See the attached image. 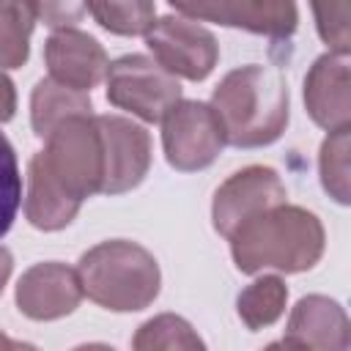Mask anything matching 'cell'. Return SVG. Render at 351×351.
<instances>
[{"label":"cell","mask_w":351,"mask_h":351,"mask_svg":"<svg viewBox=\"0 0 351 351\" xmlns=\"http://www.w3.org/2000/svg\"><path fill=\"white\" fill-rule=\"evenodd\" d=\"M104 145L96 115H74L52 129L47 148L30 159L25 217L38 230L66 228L85 197L101 192Z\"/></svg>","instance_id":"1"},{"label":"cell","mask_w":351,"mask_h":351,"mask_svg":"<svg viewBox=\"0 0 351 351\" xmlns=\"http://www.w3.org/2000/svg\"><path fill=\"white\" fill-rule=\"evenodd\" d=\"M208 107L219 118L225 143L261 148L274 143L288 126V85L277 69L250 63L222 77Z\"/></svg>","instance_id":"2"},{"label":"cell","mask_w":351,"mask_h":351,"mask_svg":"<svg viewBox=\"0 0 351 351\" xmlns=\"http://www.w3.org/2000/svg\"><path fill=\"white\" fill-rule=\"evenodd\" d=\"M230 255L239 271L258 274L277 269L285 274L313 269L324 255V225L302 206H274L230 233Z\"/></svg>","instance_id":"3"},{"label":"cell","mask_w":351,"mask_h":351,"mask_svg":"<svg viewBox=\"0 0 351 351\" xmlns=\"http://www.w3.org/2000/svg\"><path fill=\"white\" fill-rule=\"evenodd\" d=\"M77 277L82 296L112 313H134L148 307L159 296L162 282L156 258L145 247L126 239L90 247L77 263Z\"/></svg>","instance_id":"4"},{"label":"cell","mask_w":351,"mask_h":351,"mask_svg":"<svg viewBox=\"0 0 351 351\" xmlns=\"http://www.w3.org/2000/svg\"><path fill=\"white\" fill-rule=\"evenodd\" d=\"M107 99L118 110L156 123L181 101V85L148 55H123L107 66Z\"/></svg>","instance_id":"5"},{"label":"cell","mask_w":351,"mask_h":351,"mask_svg":"<svg viewBox=\"0 0 351 351\" xmlns=\"http://www.w3.org/2000/svg\"><path fill=\"white\" fill-rule=\"evenodd\" d=\"M145 44L154 52V60L176 80L184 77L200 82L211 74V69L219 60L214 33L181 14L154 19L151 30L145 33Z\"/></svg>","instance_id":"6"},{"label":"cell","mask_w":351,"mask_h":351,"mask_svg":"<svg viewBox=\"0 0 351 351\" xmlns=\"http://www.w3.org/2000/svg\"><path fill=\"white\" fill-rule=\"evenodd\" d=\"M162 145L170 167L192 173L208 167L219 156L225 132L208 104L181 99L162 118Z\"/></svg>","instance_id":"7"},{"label":"cell","mask_w":351,"mask_h":351,"mask_svg":"<svg viewBox=\"0 0 351 351\" xmlns=\"http://www.w3.org/2000/svg\"><path fill=\"white\" fill-rule=\"evenodd\" d=\"M288 197L285 184L271 167L263 165H250L239 173H233L217 192L211 203V219L219 236L230 239L236 228L250 222L252 217L282 206Z\"/></svg>","instance_id":"8"},{"label":"cell","mask_w":351,"mask_h":351,"mask_svg":"<svg viewBox=\"0 0 351 351\" xmlns=\"http://www.w3.org/2000/svg\"><path fill=\"white\" fill-rule=\"evenodd\" d=\"M104 145L101 195H121L134 189L151 165V137L143 126L121 115H96Z\"/></svg>","instance_id":"9"},{"label":"cell","mask_w":351,"mask_h":351,"mask_svg":"<svg viewBox=\"0 0 351 351\" xmlns=\"http://www.w3.org/2000/svg\"><path fill=\"white\" fill-rule=\"evenodd\" d=\"M44 63L49 69L52 82L77 93H88L90 88H96L107 77V66H110L104 47L93 36L74 27L55 30L47 38Z\"/></svg>","instance_id":"10"},{"label":"cell","mask_w":351,"mask_h":351,"mask_svg":"<svg viewBox=\"0 0 351 351\" xmlns=\"http://www.w3.org/2000/svg\"><path fill=\"white\" fill-rule=\"evenodd\" d=\"M82 299V285L77 269L47 261L30 266L16 285V307L33 321H55L77 310Z\"/></svg>","instance_id":"11"},{"label":"cell","mask_w":351,"mask_h":351,"mask_svg":"<svg viewBox=\"0 0 351 351\" xmlns=\"http://www.w3.org/2000/svg\"><path fill=\"white\" fill-rule=\"evenodd\" d=\"M282 340L296 351H348V315L329 296H302L291 310Z\"/></svg>","instance_id":"12"},{"label":"cell","mask_w":351,"mask_h":351,"mask_svg":"<svg viewBox=\"0 0 351 351\" xmlns=\"http://www.w3.org/2000/svg\"><path fill=\"white\" fill-rule=\"evenodd\" d=\"M304 104L310 118L326 132L351 126V77L348 60L340 55H321L304 80Z\"/></svg>","instance_id":"13"},{"label":"cell","mask_w":351,"mask_h":351,"mask_svg":"<svg viewBox=\"0 0 351 351\" xmlns=\"http://www.w3.org/2000/svg\"><path fill=\"white\" fill-rule=\"evenodd\" d=\"M173 11L189 19H208L230 27H244L266 36H291L296 30L293 3H173Z\"/></svg>","instance_id":"14"},{"label":"cell","mask_w":351,"mask_h":351,"mask_svg":"<svg viewBox=\"0 0 351 351\" xmlns=\"http://www.w3.org/2000/svg\"><path fill=\"white\" fill-rule=\"evenodd\" d=\"M90 96L88 93H77L69 90L58 82H52L49 77L41 80L33 88L30 96V121H33V132L38 137H49L55 126H60L66 118L74 115H90Z\"/></svg>","instance_id":"15"},{"label":"cell","mask_w":351,"mask_h":351,"mask_svg":"<svg viewBox=\"0 0 351 351\" xmlns=\"http://www.w3.org/2000/svg\"><path fill=\"white\" fill-rule=\"evenodd\" d=\"M134 351H208L203 337L192 329L189 321L173 313L148 318L132 340Z\"/></svg>","instance_id":"16"},{"label":"cell","mask_w":351,"mask_h":351,"mask_svg":"<svg viewBox=\"0 0 351 351\" xmlns=\"http://www.w3.org/2000/svg\"><path fill=\"white\" fill-rule=\"evenodd\" d=\"M288 302V288L277 274H263L261 280L250 282L241 293H239V318L247 324V329H263L271 326Z\"/></svg>","instance_id":"17"},{"label":"cell","mask_w":351,"mask_h":351,"mask_svg":"<svg viewBox=\"0 0 351 351\" xmlns=\"http://www.w3.org/2000/svg\"><path fill=\"white\" fill-rule=\"evenodd\" d=\"M36 25V3L0 0V71L27 60V41Z\"/></svg>","instance_id":"18"},{"label":"cell","mask_w":351,"mask_h":351,"mask_svg":"<svg viewBox=\"0 0 351 351\" xmlns=\"http://www.w3.org/2000/svg\"><path fill=\"white\" fill-rule=\"evenodd\" d=\"M85 11L118 36H145L156 19L154 3H90Z\"/></svg>","instance_id":"19"},{"label":"cell","mask_w":351,"mask_h":351,"mask_svg":"<svg viewBox=\"0 0 351 351\" xmlns=\"http://www.w3.org/2000/svg\"><path fill=\"white\" fill-rule=\"evenodd\" d=\"M348 132L351 126L329 132L318 156L321 184L337 203H348Z\"/></svg>","instance_id":"20"},{"label":"cell","mask_w":351,"mask_h":351,"mask_svg":"<svg viewBox=\"0 0 351 351\" xmlns=\"http://www.w3.org/2000/svg\"><path fill=\"white\" fill-rule=\"evenodd\" d=\"M19 206H22V176H19L16 154L8 137L0 132V239L14 225Z\"/></svg>","instance_id":"21"},{"label":"cell","mask_w":351,"mask_h":351,"mask_svg":"<svg viewBox=\"0 0 351 351\" xmlns=\"http://www.w3.org/2000/svg\"><path fill=\"white\" fill-rule=\"evenodd\" d=\"M318 33L329 44L332 55L346 58L351 52V3H315Z\"/></svg>","instance_id":"22"},{"label":"cell","mask_w":351,"mask_h":351,"mask_svg":"<svg viewBox=\"0 0 351 351\" xmlns=\"http://www.w3.org/2000/svg\"><path fill=\"white\" fill-rule=\"evenodd\" d=\"M82 11L85 5H47V3L38 5L36 3V16H44V22L58 30H66V25H71Z\"/></svg>","instance_id":"23"},{"label":"cell","mask_w":351,"mask_h":351,"mask_svg":"<svg viewBox=\"0 0 351 351\" xmlns=\"http://www.w3.org/2000/svg\"><path fill=\"white\" fill-rule=\"evenodd\" d=\"M16 110V90L14 82L5 77V71H0V123L11 121Z\"/></svg>","instance_id":"24"},{"label":"cell","mask_w":351,"mask_h":351,"mask_svg":"<svg viewBox=\"0 0 351 351\" xmlns=\"http://www.w3.org/2000/svg\"><path fill=\"white\" fill-rule=\"evenodd\" d=\"M11 266H14L11 252H8L5 247H0V293H3V288H5V282H8V277H11Z\"/></svg>","instance_id":"25"},{"label":"cell","mask_w":351,"mask_h":351,"mask_svg":"<svg viewBox=\"0 0 351 351\" xmlns=\"http://www.w3.org/2000/svg\"><path fill=\"white\" fill-rule=\"evenodd\" d=\"M71 351H115V348L112 346H104V343H82V346H77Z\"/></svg>","instance_id":"26"},{"label":"cell","mask_w":351,"mask_h":351,"mask_svg":"<svg viewBox=\"0 0 351 351\" xmlns=\"http://www.w3.org/2000/svg\"><path fill=\"white\" fill-rule=\"evenodd\" d=\"M263 351H296V348H293V346H288L285 340H277V343H269Z\"/></svg>","instance_id":"27"},{"label":"cell","mask_w":351,"mask_h":351,"mask_svg":"<svg viewBox=\"0 0 351 351\" xmlns=\"http://www.w3.org/2000/svg\"><path fill=\"white\" fill-rule=\"evenodd\" d=\"M0 351H14V340L0 332Z\"/></svg>","instance_id":"28"},{"label":"cell","mask_w":351,"mask_h":351,"mask_svg":"<svg viewBox=\"0 0 351 351\" xmlns=\"http://www.w3.org/2000/svg\"><path fill=\"white\" fill-rule=\"evenodd\" d=\"M14 351H38V348L30 343H14Z\"/></svg>","instance_id":"29"}]
</instances>
